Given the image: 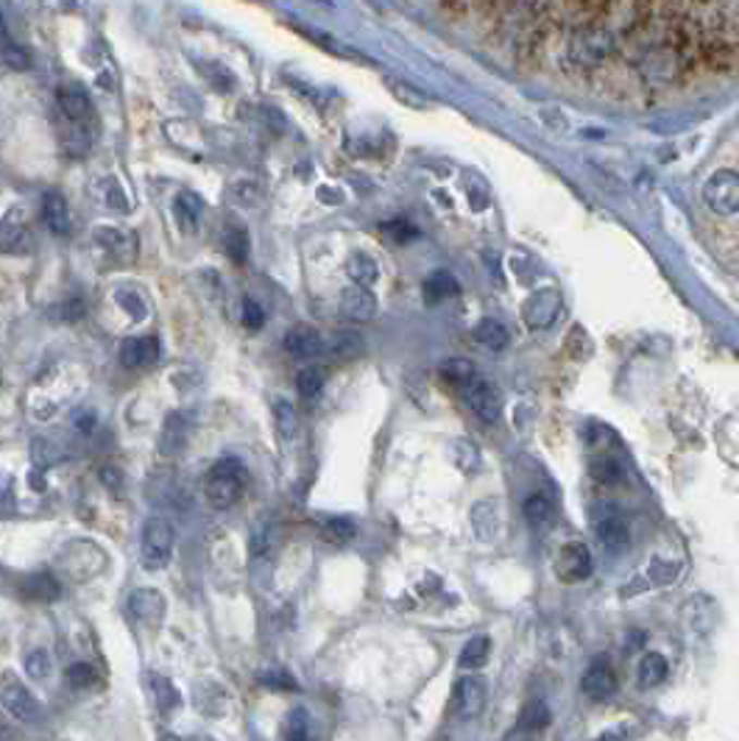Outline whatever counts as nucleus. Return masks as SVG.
<instances>
[{
  "label": "nucleus",
  "instance_id": "obj_38",
  "mask_svg": "<svg viewBox=\"0 0 739 741\" xmlns=\"http://www.w3.org/2000/svg\"><path fill=\"white\" fill-rule=\"evenodd\" d=\"M385 84H389V87H391V92H394L396 101L408 103V107H414V109H424V107H428V98L421 96V92L416 87H410V84L399 82V78H385Z\"/></svg>",
  "mask_w": 739,
  "mask_h": 741
},
{
  "label": "nucleus",
  "instance_id": "obj_27",
  "mask_svg": "<svg viewBox=\"0 0 739 741\" xmlns=\"http://www.w3.org/2000/svg\"><path fill=\"white\" fill-rule=\"evenodd\" d=\"M330 355L335 360H355V357L364 355V337L357 332H338L330 341Z\"/></svg>",
  "mask_w": 739,
  "mask_h": 741
},
{
  "label": "nucleus",
  "instance_id": "obj_37",
  "mask_svg": "<svg viewBox=\"0 0 739 741\" xmlns=\"http://www.w3.org/2000/svg\"><path fill=\"white\" fill-rule=\"evenodd\" d=\"M274 421H276V430L282 432V437H294L296 430H299V421H296V412H294V405L285 399L274 402Z\"/></svg>",
  "mask_w": 739,
  "mask_h": 741
},
{
  "label": "nucleus",
  "instance_id": "obj_43",
  "mask_svg": "<svg viewBox=\"0 0 739 741\" xmlns=\"http://www.w3.org/2000/svg\"><path fill=\"white\" fill-rule=\"evenodd\" d=\"M307 733H310V719H307L305 708H294L291 714H287V730L285 736L287 739H307Z\"/></svg>",
  "mask_w": 739,
  "mask_h": 741
},
{
  "label": "nucleus",
  "instance_id": "obj_39",
  "mask_svg": "<svg viewBox=\"0 0 739 741\" xmlns=\"http://www.w3.org/2000/svg\"><path fill=\"white\" fill-rule=\"evenodd\" d=\"M569 9L578 12L583 20H600L603 14L612 12L614 0H567Z\"/></svg>",
  "mask_w": 739,
  "mask_h": 741
},
{
  "label": "nucleus",
  "instance_id": "obj_42",
  "mask_svg": "<svg viewBox=\"0 0 739 741\" xmlns=\"http://www.w3.org/2000/svg\"><path fill=\"white\" fill-rule=\"evenodd\" d=\"M51 669H53V660H51V655L45 653V650H34V653L26 658V671L32 675V678L45 680L48 675H51Z\"/></svg>",
  "mask_w": 739,
  "mask_h": 741
},
{
  "label": "nucleus",
  "instance_id": "obj_36",
  "mask_svg": "<svg viewBox=\"0 0 739 741\" xmlns=\"http://www.w3.org/2000/svg\"><path fill=\"white\" fill-rule=\"evenodd\" d=\"M355 521L346 519V516H335V519H330L324 524V539L332 541V544H349L355 539Z\"/></svg>",
  "mask_w": 739,
  "mask_h": 741
},
{
  "label": "nucleus",
  "instance_id": "obj_49",
  "mask_svg": "<svg viewBox=\"0 0 739 741\" xmlns=\"http://www.w3.org/2000/svg\"><path fill=\"white\" fill-rule=\"evenodd\" d=\"M385 232H389L394 240H399V243H405V240H414L416 237V229L414 226H408V223H385Z\"/></svg>",
  "mask_w": 739,
  "mask_h": 741
},
{
  "label": "nucleus",
  "instance_id": "obj_13",
  "mask_svg": "<svg viewBox=\"0 0 739 741\" xmlns=\"http://www.w3.org/2000/svg\"><path fill=\"white\" fill-rule=\"evenodd\" d=\"M126 608L132 619L153 625V621H160L162 614H165V596L153 589H137L126 600Z\"/></svg>",
  "mask_w": 739,
  "mask_h": 741
},
{
  "label": "nucleus",
  "instance_id": "obj_22",
  "mask_svg": "<svg viewBox=\"0 0 739 741\" xmlns=\"http://www.w3.org/2000/svg\"><path fill=\"white\" fill-rule=\"evenodd\" d=\"M475 341H478L480 346L489 351H503V349H508L510 335L500 321H494V318H483V321L475 326Z\"/></svg>",
  "mask_w": 739,
  "mask_h": 741
},
{
  "label": "nucleus",
  "instance_id": "obj_2",
  "mask_svg": "<svg viewBox=\"0 0 739 741\" xmlns=\"http://www.w3.org/2000/svg\"><path fill=\"white\" fill-rule=\"evenodd\" d=\"M246 485H249V471H246V466H243L237 457L226 455L221 457V460L210 469V474H207V499L212 502V507L226 510V507H232L241 499Z\"/></svg>",
  "mask_w": 739,
  "mask_h": 741
},
{
  "label": "nucleus",
  "instance_id": "obj_41",
  "mask_svg": "<svg viewBox=\"0 0 739 741\" xmlns=\"http://www.w3.org/2000/svg\"><path fill=\"white\" fill-rule=\"evenodd\" d=\"M472 524H475V530H478L480 539H489V530H485V527L497 530V510H494V505H491L489 499L480 502V505L472 510Z\"/></svg>",
  "mask_w": 739,
  "mask_h": 741
},
{
  "label": "nucleus",
  "instance_id": "obj_6",
  "mask_svg": "<svg viewBox=\"0 0 739 741\" xmlns=\"http://www.w3.org/2000/svg\"><path fill=\"white\" fill-rule=\"evenodd\" d=\"M460 396H464L466 407L478 416L480 421H485V424H494V421L500 419V410H503V402H500V393L497 387L491 385V382H485L483 376H475V380L466 382L464 387H458Z\"/></svg>",
  "mask_w": 739,
  "mask_h": 741
},
{
  "label": "nucleus",
  "instance_id": "obj_10",
  "mask_svg": "<svg viewBox=\"0 0 739 741\" xmlns=\"http://www.w3.org/2000/svg\"><path fill=\"white\" fill-rule=\"evenodd\" d=\"M555 569L558 577L567 580V583H580V580H589L592 577V552L583 544H564L558 558H555Z\"/></svg>",
  "mask_w": 739,
  "mask_h": 741
},
{
  "label": "nucleus",
  "instance_id": "obj_34",
  "mask_svg": "<svg viewBox=\"0 0 739 741\" xmlns=\"http://www.w3.org/2000/svg\"><path fill=\"white\" fill-rule=\"evenodd\" d=\"M327 374L324 368H301L299 376H296V391L305 396V399H316L324 387Z\"/></svg>",
  "mask_w": 739,
  "mask_h": 741
},
{
  "label": "nucleus",
  "instance_id": "obj_15",
  "mask_svg": "<svg viewBox=\"0 0 739 741\" xmlns=\"http://www.w3.org/2000/svg\"><path fill=\"white\" fill-rule=\"evenodd\" d=\"M160 360V341L157 337H126L121 343V362L126 368H148Z\"/></svg>",
  "mask_w": 739,
  "mask_h": 741
},
{
  "label": "nucleus",
  "instance_id": "obj_24",
  "mask_svg": "<svg viewBox=\"0 0 739 741\" xmlns=\"http://www.w3.org/2000/svg\"><path fill=\"white\" fill-rule=\"evenodd\" d=\"M667 671H669L667 660H664L662 655L648 653L642 660H639V671H637L639 686H642V689H653V686L667 680Z\"/></svg>",
  "mask_w": 739,
  "mask_h": 741
},
{
  "label": "nucleus",
  "instance_id": "obj_8",
  "mask_svg": "<svg viewBox=\"0 0 739 741\" xmlns=\"http://www.w3.org/2000/svg\"><path fill=\"white\" fill-rule=\"evenodd\" d=\"M698 51H701V64H706L709 71L714 73H726L737 64V45L726 34H703L701 42H698Z\"/></svg>",
  "mask_w": 739,
  "mask_h": 741
},
{
  "label": "nucleus",
  "instance_id": "obj_7",
  "mask_svg": "<svg viewBox=\"0 0 739 741\" xmlns=\"http://www.w3.org/2000/svg\"><path fill=\"white\" fill-rule=\"evenodd\" d=\"M0 705H3L7 714L12 716V719H17V723L32 725L39 719L37 697H34L32 691L14 678H7L3 680V686H0Z\"/></svg>",
  "mask_w": 739,
  "mask_h": 741
},
{
  "label": "nucleus",
  "instance_id": "obj_54",
  "mask_svg": "<svg viewBox=\"0 0 739 741\" xmlns=\"http://www.w3.org/2000/svg\"><path fill=\"white\" fill-rule=\"evenodd\" d=\"M689 3H695V7H712L717 0H689Z\"/></svg>",
  "mask_w": 739,
  "mask_h": 741
},
{
  "label": "nucleus",
  "instance_id": "obj_53",
  "mask_svg": "<svg viewBox=\"0 0 739 741\" xmlns=\"http://www.w3.org/2000/svg\"><path fill=\"white\" fill-rule=\"evenodd\" d=\"M658 0H633V7L639 9V12H653L656 9Z\"/></svg>",
  "mask_w": 739,
  "mask_h": 741
},
{
  "label": "nucleus",
  "instance_id": "obj_3",
  "mask_svg": "<svg viewBox=\"0 0 739 741\" xmlns=\"http://www.w3.org/2000/svg\"><path fill=\"white\" fill-rule=\"evenodd\" d=\"M143 566L148 571H160L171 564L173 555V527L165 519L153 516L143 527Z\"/></svg>",
  "mask_w": 739,
  "mask_h": 741
},
{
  "label": "nucleus",
  "instance_id": "obj_40",
  "mask_svg": "<svg viewBox=\"0 0 739 741\" xmlns=\"http://www.w3.org/2000/svg\"><path fill=\"white\" fill-rule=\"evenodd\" d=\"M32 457H34V466L37 469H48V466H53V462L62 460V449L59 446H53L51 441H42V437H37L32 444Z\"/></svg>",
  "mask_w": 739,
  "mask_h": 741
},
{
  "label": "nucleus",
  "instance_id": "obj_30",
  "mask_svg": "<svg viewBox=\"0 0 739 741\" xmlns=\"http://www.w3.org/2000/svg\"><path fill=\"white\" fill-rule=\"evenodd\" d=\"M148 680H151L153 700H157V705H160V711H165V714H171V711H176V708H178V703H182V697H178L176 686H173L168 678H162V675H148Z\"/></svg>",
  "mask_w": 739,
  "mask_h": 741
},
{
  "label": "nucleus",
  "instance_id": "obj_31",
  "mask_svg": "<svg viewBox=\"0 0 739 741\" xmlns=\"http://www.w3.org/2000/svg\"><path fill=\"white\" fill-rule=\"evenodd\" d=\"M441 376H444V382H449V385L464 387L466 382L478 376V371H475L472 362L464 360V357H453V360L441 362Z\"/></svg>",
  "mask_w": 739,
  "mask_h": 741
},
{
  "label": "nucleus",
  "instance_id": "obj_26",
  "mask_svg": "<svg viewBox=\"0 0 739 741\" xmlns=\"http://www.w3.org/2000/svg\"><path fill=\"white\" fill-rule=\"evenodd\" d=\"M589 471H592L594 480L603 482V485H614V482H619L625 477V466L612 455L594 457V460L589 462Z\"/></svg>",
  "mask_w": 739,
  "mask_h": 741
},
{
  "label": "nucleus",
  "instance_id": "obj_28",
  "mask_svg": "<svg viewBox=\"0 0 739 741\" xmlns=\"http://www.w3.org/2000/svg\"><path fill=\"white\" fill-rule=\"evenodd\" d=\"M458 293V282H455V276L449 271H435L430 273L428 282H424V296L430 298V301H444V298L455 296Z\"/></svg>",
  "mask_w": 739,
  "mask_h": 741
},
{
  "label": "nucleus",
  "instance_id": "obj_1",
  "mask_svg": "<svg viewBox=\"0 0 739 741\" xmlns=\"http://www.w3.org/2000/svg\"><path fill=\"white\" fill-rule=\"evenodd\" d=\"M614 57V37L600 20H583L569 37V59L580 71H600Z\"/></svg>",
  "mask_w": 739,
  "mask_h": 741
},
{
  "label": "nucleus",
  "instance_id": "obj_21",
  "mask_svg": "<svg viewBox=\"0 0 739 741\" xmlns=\"http://www.w3.org/2000/svg\"><path fill=\"white\" fill-rule=\"evenodd\" d=\"M59 107H62L64 118L73 123H87L89 114H93V103H89L87 92H82L78 87L62 89L59 92Z\"/></svg>",
  "mask_w": 739,
  "mask_h": 741
},
{
  "label": "nucleus",
  "instance_id": "obj_9",
  "mask_svg": "<svg viewBox=\"0 0 739 741\" xmlns=\"http://www.w3.org/2000/svg\"><path fill=\"white\" fill-rule=\"evenodd\" d=\"M485 700H489V689H485L483 678H475V675H469V678H460L458 686H455V714H458V719H475V716H480V711L485 708Z\"/></svg>",
  "mask_w": 739,
  "mask_h": 741
},
{
  "label": "nucleus",
  "instance_id": "obj_11",
  "mask_svg": "<svg viewBox=\"0 0 739 741\" xmlns=\"http://www.w3.org/2000/svg\"><path fill=\"white\" fill-rule=\"evenodd\" d=\"M580 689H583V694H587L589 700L603 703V700L617 694V675H614V669L606 664V660L598 658L587 671H583Z\"/></svg>",
  "mask_w": 739,
  "mask_h": 741
},
{
  "label": "nucleus",
  "instance_id": "obj_33",
  "mask_svg": "<svg viewBox=\"0 0 739 741\" xmlns=\"http://www.w3.org/2000/svg\"><path fill=\"white\" fill-rule=\"evenodd\" d=\"M223 251H226V257L232 262L243 265V262L249 260V235L243 229H226L223 232Z\"/></svg>",
  "mask_w": 739,
  "mask_h": 741
},
{
  "label": "nucleus",
  "instance_id": "obj_44",
  "mask_svg": "<svg viewBox=\"0 0 739 741\" xmlns=\"http://www.w3.org/2000/svg\"><path fill=\"white\" fill-rule=\"evenodd\" d=\"M96 680L98 675L89 664H73L71 669H67V683H71L73 689H89V686H96Z\"/></svg>",
  "mask_w": 739,
  "mask_h": 741
},
{
  "label": "nucleus",
  "instance_id": "obj_45",
  "mask_svg": "<svg viewBox=\"0 0 739 741\" xmlns=\"http://www.w3.org/2000/svg\"><path fill=\"white\" fill-rule=\"evenodd\" d=\"M243 323L249 326V330H260L262 321H266V312H262V307L257 305L255 298H243Z\"/></svg>",
  "mask_w": 739,
  "mask_h": 741
},
{
  "label": "nucleus",
  "instance_id": "obj_17",
  "mask_svg": "<svg viewBox=\"0 0 739 741\" xmlns=\"http://www.w3.org/2000/svg\"><path fill=\"white\" fill-rule=\"evenodd\" d=\"M42 221L51 229L53 235H67L71 232V212H67V201L59 196L57 190L45 193L42 198Z\"/></svg>",
  "mask_w": 739,
  "mask_h": 741
},
{
  "label": "nucleus",
  "instance_id": "obj_51",
  "mask_svg": "<svg viewBox=\"0 0 739 741\" xmlns=\"http://www.w3.org/2000/svg\"><path fill=\"white\" fill-rule=\"evenodd\" d=\"M469 3H472V0H441V9H444L446 14H453V17H460V14L469 12Z\"/></svg>",
  "mask_w": 739,
  "mask_h": 741
},
{
  "label": "nucleus",
  "instance_id": "obj_18",
  "mask_svg": "<svg viewBox=\"0 0 739 741\" xmlns=\"http://www.w3.org/2000/svg\"><path fill=\"white\" fill-rule=\"evenodd\" d=\"M20 591H23V596L37 602H53L62 596V585H59V580L51 571H34V575H28L20 583Z\"/></svg>",
  "mask_w": 739,
  "mask_h": 741
},
{
  "label": "nucleus",
  "instance_id": "obj_52",
  "mask_svg": "<svg viewBox=\"0 0 739 741\" xmlns=\"http://www.w3.org/2000/svg\"><path fill=\"white\" fill-rule=\"evenodd\" d=\"M101 480H103V485H107V489H112V491H121V489H123L121 471L112 469V466H109V469H103V471H101Z\"/></svg>",
  "mask_w": 739,
  "mask_h": 741
},
{
  "label": "nucleus",
  "instance_id": "obj_20",
  "mask_svg": "<svg viewBox=\"0 0 739 741\" xmlns=\"http://www.w3.org/2000/svg\"><path fill=\"white\" fill-rule=\"evenodd\" d=\"M190 427H193V416H187V412H173L171 419L165 421V430H162L160 449L165 452V455L182 449V446H185V441H187V432H190Z\"/></svg>",
  "mask_w": 739,
  "mask_h": 741
},
{
  "label": "nucleus",
  "instance_id": "obj_25",
  "mask_svg": "<svg viewBox=\"0 0 739 741\" xmlns=\"http://www.w3.org/2000/svg\"><path fill=\"white\" fill-rule=\"evenodd\" d=\"M346 271L355 280V285L371 287L380 280V268H377V262L371 260L369 254H352L349 262H346Z\"/></svg>",
  "mask_w": 739,
  "mask_h": 741
},
{
  "label": "nucleus",
  "instance_id": "obj_50",
  "mask_svg": "<svg viewBox=\"0 0 739 741\" xmlns=\"http://www.w3.org/2000/svg\"><path fill=\"white\" fill-rule=\"evenodd\" d=\"M73 424H76V430H78V432H84V435H89V432L96 430V424H98L96 412H93V410H78L76 416H73Z\"/></svg>",
  "mask_w": 739,
  "mask_h": 741
},
{
  "label": "nucleus",
  "instance_id": "obj_47",
  "mask_svg": "<svg viewBox=\"0 0 739 741\" xmlns=\"http://www.w3.org/2000/svg\"><path fill=\"white\" fill-rule=\"evenodd\" d=\"M82 316H84L82 298H71V301H64V305L59 307V323H76Z\"/></svg>",
  "mask_w": 739,
  "mask_h": 741
},
{
  "label": "nucleus",
  "instance_id": "obj_46",
  "mask_svg": "<svg viewBox=\"0 0 739 741\" xmlns=\"http://www.w3.org/2000/svg\"><path fill=\"white\" fill-rule=\"evenodd\" d=\"M260 683L266 686V689H280V691H296L299 686H296V680L291 678V675H285V671H266L260 678Z\"/></svg>",
  "mask_w": 739,
  "mask_h": 741
},
{
  "label": "nucleus",
  "instance_id": "obj_16",
  "mask_svg": "<svg viewBox=\"0 0 739 741\" xmlns=\"http://www.w3.org/2000/svg\"><path fill=\"white\" fill-rule=\"evenodd\" d=\"M594 532H598L600 544L612 552H619L628 544V524H625L623 514H617V510H606L603 516H598Z\"/></svg>",
  "mask_w": 739,
  "mask_h": 741
},
{
  "label": "nucleus",
  "instance_id": "obj_55",
  "mask_svg": "<svg viewBox=\"0 0 739 741\" xmlns=\"http://www.w3.org/2000/svg\"><path fill=\"white\" fill-rule=\"evenodd\" d=\"M0 28H3V14H0Z\"/></svg>",
  "mask_w": 739,
  "mask_h": 741
},
{
  "label": "nucleus",
  "instance_id": "obj_19",
  "mask_svg": "<svg viewBox=\"0 0 739 741\" xmlns=\"http://www.w3.org/2000/svg\"><path fill=\"white\" fill-rule=\"evenodd\" d=\"M173 212H176V221L182 226V232L193 235L201 223V212H205V201L196 196V193H178L176 203H173Z\"/></svg>",
  "mask_w": 739,
  "mask_h": 741
},
{
  "label": "nucleus",
  "instance_id": "obj_14",
  "mask_svg": "<svg viewBox=\"0 0 739 741\" xmlns=\"http://www.w3.org/2000/svg\"><path fill=\"white\" fill-rule=\"evenodd\" d=\"M341 312H344L349 321L366 323L374 318L377 312V298L371 296L369 287L364 285H352L341 293Z\"/></svg>",
  "mask_w": 739,
  "mask_h": 741
},
{
  "label": "nucleus",
  "instance_id": "obj_32",
  "mask_svg": "<svg viewBox=\"0 0 739 741\" xmlns=\"http://www.w3.org/2000/svg\"><path fill=\"white\" fill-rule=\"evenodd\" d=\"M550 719H553V716H550L547 705L539 703V700H530L522 708V714H519V728L528 730V733H539V730L547 728Z\"/></svg>",
  "mask_w": 739,
  "mask_h": 741
},
{
  "label": "nucleus",
  "instance_id": "obj_5",
  "mask_svg": "<svg viewBox=\"0 0 739 741\" xmlns=\"http://www.w3.org/2000/svg\"><path fill=\"white\" fill-rule=\"evenodd\" d=\"M562 307H564L562 293L555 291V287H544V291L530 293L528 301H525L522 307V318L525 323H528V330L539 332L553 326V323L558 321V316H562Z\"/></svg>",
  "mask_w": 739,
  "mask_h": 741
},
{
  "label": "nucleus",
  "instance_id": "obj_23",
  "mask_svg": "<svg viewBox=\"0 0 739 741\" xmlns=\"http://www.w3.org/2000/svg\"><path fill=\"white\" fill-rule=\"evenodd\" d=\"M98 243H103V248H107V254H112V257H121V262H128L134 260V237L128 235V232H118V229H101L98 232Z\"/></svg>",
  "mask_w": 739,
  "mask_h": 741
},
{
  "label": "nucleus",
  "instance_id": "obj_29",
  "mask_svg": "<svg viewBox=\"0 0 739 741\" xmlns=\"http://www.w3.org/2000/svg\"><path fill=\"white\" fill-rule=\"evenodd\" d=\"M489 655H491L489 635H475V639L466 641V646L460 650V666H464V669H480V666L489 660Z\"/></svg>",
  "mask_w": 739,
  "mask_h": 741
},
{
  "label": "nucleus",
  "instance_id": "obj_48",
  "mask_svg": "<svg viewBox=\"0 0 739 741\" xmlns=\"http://www.w3.org/2000/svg\"><path fill=\"white\" fill-rule=\"evenodd\" d=\"M676 575V564H664V560H653L651 564V580H656V583H673Z\"/></svg>",
  "mask_w": 739,
  "mask_h": 741
},
{
  "label": "nucleus",
  "instance_id": "obj_35",
  "mask_svg": "<svg viewBox=\"0 0 739 741\" xmlns=\"http://www.w3.org/2000/svg\"><path fill=\"white\" fill-rule=\"evenodd\" d=\"M553 502L547 499L544 494H530L525 499V519L533 521V524H547L553 519Z\"/></svg>",
  "mask_w": 739,
  "mask_h": 741
},
{
  "label": "nucleus",
  "instance_id": "obj_12",
  "mask_svg": "<svg viewBox=\"0 0 739 741\" xmlns=\"http://www.w3.org/2000/svg\"><path fill=\"white\" fill-rule=\"evenodd\" d=\"M282 343H285L287 355L296 357V360H312V357H319L324 351V341H321V335L312 330L310 323H296L294 330H287Z\"/></svg>",
  "mask_w": 739,
  "mask_h": 741
},
{
  "label": "nucleus",
  "instance_id": "obj_4",
  "mask_svg": "<svg viewBox=\"0 0 739 741\" xmlns=\"http://www.w3.org/2000/svg\"><path fill=\"white\" fill-rule=\"evenodd\" d=\"M703 201L717 215H737L739 212V173L717 171L703 184Z\"/></svg>",
  "mask_w": 739,
  "mask_h": 741
}]
</instances>
